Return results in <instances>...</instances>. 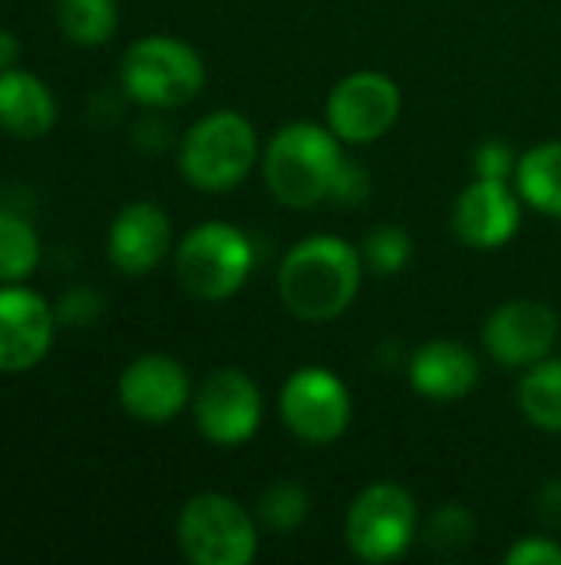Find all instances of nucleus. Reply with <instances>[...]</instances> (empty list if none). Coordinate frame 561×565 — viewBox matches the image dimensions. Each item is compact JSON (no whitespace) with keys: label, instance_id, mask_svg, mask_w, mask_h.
Wrapping results in <instances>:
<instances>
[{"label":"nucleus","instance_id":"nucleus-29","mask_svg":"<svg viewBox=\"0 0 561 565\" xmlns=\"http://www.w3.org/2000/svg\"><path fill=\"white\" fill-rule=\"evenodd\" d=\"M536 513L546 526H561V477H549L536 493Z\"/></svg>","mask_w":561,"mask_h":565},{"label":"nucleus","instance_id":"nucleus-11","mask_svg":"<svg viewBox=\"0 0 561 565\" xmlns=\"http://www.w3.org/2000/svg\"><path fill=\"white\" fill-rule=\"evenodd\" d=\"M559 341V315L536 298H516L499 305L486 328L483 344L493 361L506 367H532L552 354Z\"/></svg>","mask_w":561,"mask_h":565},{"label":"nucleus","instance_id":"nucleus-2","mask_svg":"<svg viewBox=\"0 0 561 565\" xmlns=\"http://www.w3.org/2000/svg\"><path fill=\"white\" fill-rule=\"evenodd\" d=\"M344 162L347 156L331 129L317 122H291L271 136L261 156V175L281 205L314 209L331 202V189Z\"/></svg>","mask_w":561,"mask_h":565},{"label":"nucleus","instance_id":"nucleus-23","mask_svg":"<svg viewBox=\"0 0 561 565\" xmlns=\"http://www.w3.org/2000/svg\"><path fill=\"white\" fill-rule=\"evenodd\" d=\"M476 536V516L463 503H443L423 526V543L436 556H460Z\"/></svg>","mask_w":561,"mask_h":565},{"label":"nucleus","instance_id":"nucleus-10","mask_svg":"<svg viewBox=\"0 0 561 565\" xmlns=\"http://www.w3.org/2000/svg\"><path fill=\"white\" fill-rule=\"evenodd\" d=\"M403 109L400 86L387 73L360 70L344 76L327 96V129L341 142H377L387 136Z\"/></svg>","mask_w":561,"mask_h":565},{"label":"nucleus","instance_id":"nucleus-21","mask_svg":"<svg viewBox=\"0 0 561 565\" xmlns=\"http://www.w3.org/2000/svg\"><path fill=\"white\" fill-rule=\"evenodd\" d=\"M36 265H40V238L33 225L17 212L0 209V281L20 285L36 271Z\"/></svg>","mask_w":561,"mask_h":565},{"label":"nucleus","instance_id":"nucleus-16","mask_svg":"<svg viewBox=\"0 0 561 565\" xmlns=\"http://www.w3.org/2000/svg\"><path fill=\"white\" fill-rule=\"evenodd\" d=\"M410 387L430 401H460L479 384V361L460 341H427L407 361Z\"/></svg>","mask_w":561,"mask_h":565},{"label":"nucleus","instance_id":"nucleus-25","mask_svg":"<svg viewBox=\"0 0 561 565\" xmlns=\"http://www.w3.org/2000/svg\"><path fill=\"white\" fill-rule=\"evenodd\" d=\"M53 315H56V321L66 324V328H86V324H93V321L103 315V295L93 291V288H69V291L56 301Z\"/></svg>","mask_w":561,"mask_h":565},{"label":"nucleus","instance_id":"nucleus-24","mask_svg":"<svg viewBox=\"0 0 561 565\" xmlns=\"http://www.w3.org/2000/svg\"><path fill=\"white\" fill-rule=\"evenodd\" d=\"M413 255V242L400 225H377L367 232L364 245H360V258L367 268H374L377 275H397L407 268Z\"/></svg>","mask_w":561,"mask_h":565},{"label":"nucleus","instance_id":"nucleus-20","mask_svg":"<svg viewBox=\"0 0 561 565\" xmlns=\"http://www.w3.org/2000/svg\"><path fill=\"white\" fill-rule=\"evenodd\" d=\"M56 23L76 46H103L119 26L116 0H56Z\"/></svg>","mask_w":561,"mask_h":565},{"label":"nucleus","instance_id":"nucleus-19","mask_svg":"<svg viewBox=\"0 0 561 565\" xmlns=\"http://www.w3.org/2000/svg\"><path fill=\"white\" fill-rule=\"evenodd\" d=\"M519 407L539 430L561 434V361L546 358L519 381Z\"/></svg>","mask_w":561,"mask_h":565},{"label":"nucleus","instance_id":"nucleus-8","mask_svg":"<svg viewBox=\"0 0 561 565\" xmlns=\"http://www.w3.org/2000/svg\"><path fill=\"white\" fill-rule=\"evenodd\" d=\"M278 411L284 427L311 447H327L341 440L354 414L347 384L327 367L294 371L281 387Z\"/></svg>","mask_w":561,"mask_h":565},{"label":"nucleus","instance_id":"nucleus-1","mask_svg":"<svg viewBox=\"0 0 561 565\" xmlns=\"http://www.w3.org/2000/svg\"><path fill=\"white\" fill-rule=\"evenodd\" d=\"M360 248L337 235H311L298 242L278 268V295L284 308L311 324L341 318L360 291Z\"/></svg>","mask_w":561,"mask_h":565},{"label":"nucleus","instance_id":"nucleus-9","mask_svg":"<svg viewBox=\"0 0 561 565\" xmlns=\"http://www.w3.org/2000/svg\"><path fill=\"white\" fill-rule=\"evenodd\" d=\"M261 391L238 367L212 371L192 397V417L198 434L215 447H241L261 427Z\"/></svg>","mask_w":561,"mask_h":565},{"label":"nucleus","instance_id":"nucleus-13","mask_svg":"<svg viewBox=\"0 0 561 565\" xmlns=\"http://www.w3.org/2000/svg\"><path fill=\"white\" fill-rule=\"evenodd\" d=\"M56 331L53 308L23 285L0 288V371L20 374L36 367Z\"/></svg>","mask_w":561,"mask_h":565},{"label":"nucleus","instance_id":"nucleus-28","mask_svg":"<svg viewBox=\"0 0 561 565\" xmlns=\"http://www.w3.org/2000/svg\"><path fill=\"white\" fill-rule=\"evenodd\" d=\"M509 565H561V546L549 536H526L519 540L509 553H506Z\"/></svg>","mask_w":561,"mask_h":565},{"label":"nucleus","instance_id":"nucleus-6","mask_svg":"<svg viewBox=\"0 0 561 565\" xmlns=\"http://www.w3.org/2000/svg\"><path fill=\"white\" fill-rule=\"evenodd\" d=\"M185 559L195 565H248L258 556V526L251 513L225 493L192 497L175 526Z\"/></svg>","mask_w":561,"mask_h":565},{"label":"nucleus","instance_id":"nucleus-18","mask_svg":"<svg viewBox=\"0 0 561 565\" xmlns=\"http://www.w3.org/2000/svg\"><path fill=\"white\" fill-rule=\"evenodd\" d=\"M516 189L532 209L561 218V139L539 142L519 156Z\"/></svg>","mask_w":561,"mask_h":565},{"label":"nucleus","instance_id":"nucleus-3","mask_svg":"<svg viewBox=\"0 0 561 565\" xmlns=\"http://www.w3.org/2000/svg\"><path fill=\"white\" fill-rule=\"evenodd\" d=\"M258 162V132L248 116L215 109L202 116L179 142V169L202 192H228L248 179Z\"/></svg>","mask_w":561,"mask_h":565},{"label":"nucleus","instance_id":"nucleus-4","mask_svg":"<svg viewBox=\"0 0 561 565\" xmlns=\"http://www.w3.org/2000/svg\"><path fill=\"white\" fill-rule=\"evenodd\" d=\"M251 238L228 222L195 225L175 248V278L195 301H228L255 271Z\"/></svg>","mask_w":561,"mask_h":565},{"label":"nucleus","instance_id":"nucleus-5","mask_svg":"<svg viewBox=\"0 0 561 565\" xmlns=\"http://www.w3.org/2000/svg\"><path fill=\"white\" fill-rule=\"evenodd\" d=\"M119 79L129 99L149 109H175L192 103L205 86L202 56L175 36H142L122 53Z\"/></svg>","mask_w":561,"mask_h":565},{"label":"nucleus","instance_id":"nucleus-26","mask_svg":"<svg viewBox=\"0 0 561 565\" xmlns=\"http://www.w3.org/2000/svg\"><path fill=\"white\" fill-rule=\"evenodd\" d=\"M473 166H476V175H479V179H499V182H509V179H516L519 156L513 152V146H509L506 139H486V142L476 149Z\"/></svg>","mask_w":561,"mask_h":565},{"label":"nucleus","instance_id":"nucleus-30","mask_svg":"<svg viewBox=\"0 0 561 565\" xmlns=\"http://www.w3.org/2000/svg\"><path fill=\"white\" fill-rule=\"evenodd\" d=\"M20 56V40L10 30H0V70H10Z\"/></svg>","mask_w":561,"mask_h":565},{"label":"nucleus","instance_id":"nucleus-17","mask_svg":"<svg viewBox=\"0 0 561 565\" xmlns=\"http://www.w3.org/2000/svg\"><path fill=\"white\" fill-rule=\"evenodd\" d=\"M56 122L50 86L26 70H0V129L17 139H40Z\"/></svg>","mask_w":561,"mask_h":565},{"label":"nucleus","instance_id":"nucleus-7","mask_svg":"<svg viewBox=\"0 0 561 565\" xmlns=\"http://www.w3.org/2000/svg\"><path fill=\"white\" fill-rule=\"evenodd\" d=\"M420 530L413 497L390 480L370 483L357 493L347 510L344 540L350 553L364 563H393L400 559Z\"/></svg>","mask_w":561,"mask_h":565},{"label":"nucleus","instance_id":"nucleus-27","mask_svg":"<svg viewBox=\"0 0 561 565\" xmlns=\"http://www.w3.org/2000/svg\"><path fill=\"white\" fill-rule=\"evenodd\" d=\"M370 192V175L364 172L360 162L347 159L334 179V189H331V202L334 205H360Z\"/></svg>","mask_w":561,"mask_h":565},{"label":"nucleus","instance_id":"nucleus-22","mask_svg":"<svg viewBox=\"0 0 561 565\" xmlns=\"http://www.w3.org/2000/svg\"><path fill=\"white\" fill-rule=\"evenodd\" d=\"M308 513H311V497L294 480H274L258 497V523L274 530V533L298 530L308 520Z\"/></svg>","mask_w":561,"mask_h":565},{"label":"nucleus","instance_id":"nucleus-15","mask_svg":"<svg viewBox=\"0 0 561 565\" xmlns=\"http://www.w3.org/2000/svg\"><path fill=\"white\" fill-rule=\"evenodd\" d=\"M172 248V222L155 202H129L119 209V215L109 225L106 252L109 262L129 275L142 278L149 275Z\"/></svg>","mask_w":561,"mask_h":565},{"label":"nucleus","instance_id":"nucleus-14","mask_svg":"<svg viewBox=\"0 0 561 565\" xmlns=\"http://www.w3.org/2000/svg\"><path fill=\"white\" fill-rule=\"evenodd\" d=\"M522 222L519 195L509 189V182L499 179H473L456 205H453V228L463 245L470 248H499L506 245Z\"/></svg>","mask_w":561,"mask_h":565},{"label":"nucleus","instance_id":"nucleus-12","mask_svg":"<svg viewBox=\"0 0 561 565\" xmlns=\"http://www.w3.org/2000/svg\"><path fill=\"white\" fill-rule=\"evenodd\" d=\"M116 394L129 417L145 424H165L188 407L192 381L175 358L142 354L119 374Z\"/></svg>","mask_w":561,"mask_h":565}]
</instances>
